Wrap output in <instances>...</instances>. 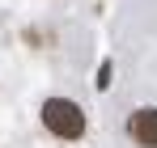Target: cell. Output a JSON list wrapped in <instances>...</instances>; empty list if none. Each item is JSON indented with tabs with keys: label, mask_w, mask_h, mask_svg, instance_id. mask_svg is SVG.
<instances>
[{
	"label": "cell",
	"mask_w": 157,
	"mask_h": 148,
	"mask_svg": "<svg viewBox=\"0 0 157 148\" xmlns=\"http://www.w3.org/2000/svg\"><path fill=\"white\" fill-rule=\"evenodd\" d=\"M43 127L59 140H81L85 135V110L68 98H47L43 102Z\"/></svg>",
	"instance_id": "cell-1"
},
{
	"label": "cell",
	"mask_w": 157,
	"mask_h": 148,
	"mask_svg": "<svg viewBox=\"0 0 157 148\" xmlns=\"http://www.w3.org/2000/svg\"><path fill=\"white\" fill-rule=\"evenodd\" d=\"M128 135L140 148H157V106H144L128 119Z\"/></svg>",
	"instance_id": "cell-2"
},
{
	"label": "cell",
	"mask_w": 157,
	"mask_h": 148,
	"mask_svg": "<svg viewBox=\"0 0 157 148\" xmlns=\"http://www.w3.org/2000/svg\"><path fill=\"white\" fill-rule=\"evenodd\" d=\"M110 85V64H102V72H98V89H106Z\"/></svg>",
	"instance_id": "cell-3"
}]
</instances>
